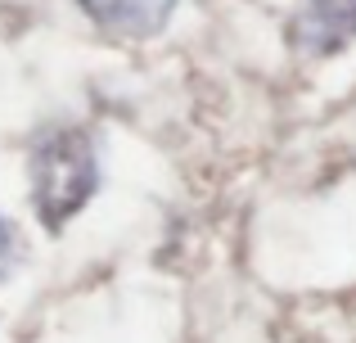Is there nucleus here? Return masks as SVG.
Wrapping results in <instances>:
<instances>
[{
	"mask_svg": "<svg viewBox=\"0 0 356 343\" xmlns=\"http://www.w3.org/2000/svg\"><path fill=\"white\" fill-rule=\"evenodd\" d=\"M99 190V150L86 127H50L27 154V199L45 230H63Z\"/></svg>",
	"mask_w": 356,
	"mask_h": 343,
	"instance_id": "nucleus-1",
	"label": "nucleus"
},
{
	"mask_svg": "<svg viewBox=\"0 0 356 343\" xmlns=\"http://www.w3.org/2000/svg\"><path fill=\"white\" fill-rule=\"evenodd\" d=\"M289 41L307 59L339 54L343 45L356 41V0H298Z\"/></svg>",
	"mask_w": 356,
	"mask_h": 343,
	"instance_id": "nucleus-2",
	"label": "nucleus"
},
{
	"mask_svg": "<svg viewBox=\"0 0 356 343\" xmlns=\"http://www.w3.org/2000/svg\"><path fill=\"white\" fill-rule=\"evenodd\" d=\"M77 5H81V14H86L90 23L104 27V32L145 41V36H158L167 23H172V14H176L181 0H77Z\"/></svg>",
	"mask_w": 356,
	"mask_h": 343,
	"instance_id": "nucleus-3",
	"label": "nucleus"
},
{
	"mask_svg": "<svg viewBox=\"0 0 356 343\" xmlns=\"http://www.w3.org/2000/svg\"><path fill=\"white\" fill-rule=\"evenodd\" d=\"M23 257H27V239H23V230H18V221L0 217V285L23 266Z\"/></svg>",
	"mask_w": 356,
	"mask_h": 343,
	"instance_id": "nucleus-4",
	"label": "nucleus"
}]
</instances>
